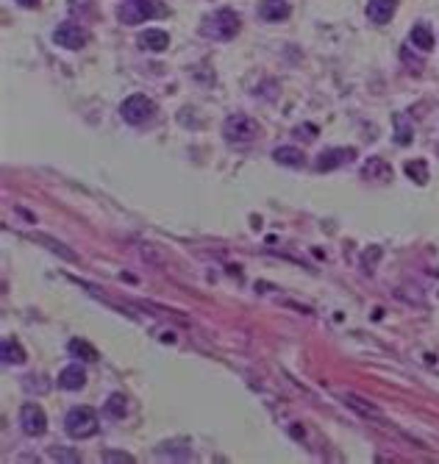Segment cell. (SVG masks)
<instances>
[{
	"mask_svg": "<svg viewBox=\"0 0 439 464\" xmlns=\"http://www.w3.org/2000/svg\"><path fill=\"white\" fill-rule=\"evenodd\" d=\"M23 9H34V6H39V0H17Z\"/></svg>",
	"mask_w": 439,
	"mask_h": 464,
	"instance_id": "obj_24",
	"label": "cell"
},
{
	"mask_svg": "<svg viewBox=\"0 0 439 464\" xmlns=\"http://www.w3.org/2000/svg\"><path fill=\"white\" fill-rule=\"evenodd\" d=\"M50 456L59 459V462H78V453H67V451H59V448H53Z\"/></svg>",
	"mask_w": 439,
	"mask_h": 464,
	"instance_id": "obj_22",
	"label": "cell"
},
{
	"mask_svg": "<svg viewBox=\"0 0 439 464\" xmlns=\"http://www.w3.org/2000/svg\"><path fill=\"white\" fill-rule=\"evenodd\" d=\"M136 45H139L142 50H153V53H162V50H167V48H170V33L162 31V28H148V31L139 33Z\"/></svg>",
	"mask_w": 439,
	"mask_h": 464,
	"instance_id": "obj_9",
	"label": "cell"
},
{
	"mask_svg": "<svg viewBox=\"0 0 439 464\" xmlns=\"http://www.w3.org/2000/svg\"><path fill=\"white\" fill-rule=\"evenodd\" d=\"M356 159V148H328L317 156V170L320 172H328V170H337V167L350 165Z\"/></svg>",
	"mask_w": 439,
	"mask_h": 464,
	"instance_id": "obj_8",
	"label": "cell"
},
{
	"mask_svg": "<svg viewBox=\"0 0 439 464\" xmlns=\"http://www.w3.org/2000/svg\"><path fill=\"white\" fill-rule=\"evenodd\" d=\"M153 111H156V106H153V100L148 98V95H131V98L123 100V106H120V117H123L128 126H142V123H148V120L153 117Z\"/></svg>",
	"mask_w": 439,
	"mask_h": 464,
	"instance_id": "obj_5",
	"label": "cell"
},
{
	"mask_svg": "<svg viewBox=\"0 0 439 464\" xmlns=\"http://www.w3.org/2000/svg\"><path fill=\"white\" fill-rule=\"evenodd\" d=\"M395 126H398V142H401V145H409L411 136H414V131L409 128V123H406L404 114H395Z\"/></svg>",
	"mask_w": 439,
	"mask_h": 464,
	"instance_id": "obj_21",
	"label": "cell"
},
{
	"mask_svg": "<svg viewBox=\"0 0 439 464\" xmlns=\"http://www.w3.org/2000/svg\"><path fill=\"white\" fill-rule=\"evenodd\" d=\"M398 9V0H370L367 3V17L372 26H387Z\"/></svg>",
	"mask_w": 439,
	"mask_h": 464,
	"instance_id": "obj_10",
	"label": "cell"
},
{
	"mask_svg": "<svg viewBox=\"0 0 439 464\" xmlns=\"http://www.w3.org/2000/svg\"><path fill=\"white\" fill-rule=\"evenodd\" d=\"M53 42L59 48H67V50H81L87 45V31L81 26H75V23H62L53 31Z\"/></svg>",
	"mask_w": 439,
	"mask_h": 464,
	"instance_id": "obj_7",
	"label": "cell"
},
{
	"mask_svg": "<svg viewBox=\"0 0 439 464\" xmlns=\"http://www.w3.org/2000/svg\"><path fill=\"white\" fill-rule=\"evenodd\" d=\"M28 239L31 242H39V245H48V250L50 253H59L62 259H67V262H78V256L70 250L67 245H62V242H56L53 236H48V233H28Z\"/></svg>",
	"mask_w": 439,
	"mask_h": 464,
	"instance_id": "obj_14",
	"label": "cell"
},
{
	"mask_svg": "<svg viewBox=\"0 0 439 464\" xmlns=\"http://www.w3.org/2000/svg\"><path fill=\"white\" fill-rule=\"evenodd\" d=\"M0 356H3L6 365H23V362H26V350H23V345H20L14 336L3 339V345H0Z\"/></svg>",
	"mask_w": 439,
	"mask_h": 464,
	"instance_id": "obj_15",
	"label": "cell"
},
{
	"mask_svg": "<svg viewBox=\"0 0 439 464\" xmlns=\"http://www.w3.org/2000/svg\"><path fill=\"white\" fill-rule=\"evenodd\" d=\"M406 175L414 181V184H420V187H426L428 184V165H426V159H411V162H406Z\"/></svg>",
	"mask_w": 439,
	"mask_h": 464,
	"instance_id": "obj_17",
	"label": "cell"
},
{
	"mask_svg": "<svg viewBox=\"0 0 439 464\" xmlns=\"http://www.w3.org/2000/svg\"><path fill=\"white\" fill-rule=\"evenodd\" d=\"M223 136L228 142H237V145H245V142H253L259 136V123L248 114H231L223 126Z\"/></svg>",
	"mask_w": 439,
	"mask_h": 464,
	"instance_id": "obj_4",
	"label": "cell"
},
{
	"mask_svg": "<svg viewBox=\"0 0 439 464\" xmlns=\"http://www.w3.org/2000/svg\"><path fill=\"white\" fill-rule=\"evenodd\" d=\"M67 350L75 356V359H84V362H98V350L89 345V342H84V339H72L67 345Z\"/></svg>",
	"mask_w": 439,
	"mask_h": 464,
	"instance_id": "obj_19",
	"label": "cell"
},
{
	"mask_svg": "<svg viewBox=\"0 0 439 464\" xmlns=\"http://www.w3.org/2000/svg\"><path fill=\"white\" fill-rule=\"evenodd\" d=\"M120 23L136 26L142 20H156V17H167V6L162 0H126L117 11Z\"/></svg>",
	"mask_w": 439,
	"mask_h": 464,
	"instance_id": "obj_2",
	"label": "cell"
},
{
	"mask_svg": "<svg viewBox=\"0 0 439 464\" xmlns=\"http://www.w3.org/2000/svg\"><path fill=\"white\" fill-rule=\"evenodd\" d=\"M259 17L267 23H278L289 17V3L287 0H262L259 3Z\"/></svg>",
	"mask_w": 439,
	"mask_h": 464,
	"instance_id": "obj_13",
	"label": "cell"
},
{
	"mask_svg": "<svg viewBox=\"0 0 439 464\" xmlns=\"http://www.w3.org/2000/svg\"><path fill=\"white\" fill-rule=\"evenodd\" d=\"M239 17L237 11H231V9H217V11H211V14H206L201 23V33L206 39H214V42H228V39H234L239 33Z\"/></svg>",
	"mask_w": 439,
	"mask_h": 464,
	"instance_id": "obj_1",
	"label": "cell"
},
{
	"mask_svg": "<svg viewBox=\"0 0 439 464\" xmlns=\"http://www.w3.org/2000/svg\"><path fill=\"white\" fill-rule=\"evenodd\" d=\"M20 426H23V431L28 433V436H42V433L48 431V414L42 411V406L26 403L20 409Z\"/></svg>",
	"mask_w": 439,
	"mask_h": 464,
	"instance_id": "obj_6",
	"label": "cell"
},
{
	"mask_svg": "<svg viewBox=\"0 0 439 464\" xmlns=\"http://www.w3.org/2000/svg\"><path fill=\"white\" fill-rule=\"evenodd\" d=\"M84 384H87V372H84V367L81 365H70L59 372V387L67 390V392L84 390Z\"/></svg>",
	"mask_w": 439,
	"mask_h": 464,
	"instance_id": "obj_12",
	"label": "cell"
},
{
	"mask_svg": "<svg viewBox=\"0 0 439 464\" xmlns=\"http://www.w3.org/2000/svg\"><path fill=\"white\" fill-rule=\"evenodd\" d=\"M409 39H411V45H414V48H420V50H431V48H434V33H431L428 26H423V23L411 28Z\"/></svg>",
	"mask_w": 439,
	"mask_h": 464,
	"instance_id": "obj_18",
	"label": "cell"
},
{
	"mask_svg": "<svg viewBox=\"0 0 439 464\" xmlns=\"http://www.w3.org/2000/svg\"><path fill=\"white\" fill-rule=\"evenodd\" d=\"M392 167L387 165V159H381V156H372L367 165L362 167V178H367V181H375V184H387V181H392Z\"/></svg>",
	"mask_w": 439,
	"mask_h": 464,
	"instance_id": "obj_11",
	"label": "cell"
},
{
	"mask_svg": "<svg viewBox=\"0 0 439 464\" xmlns=\"http://www.w3.org/2000/svg\"><path fill=\"white\" fill-rule=\"evenodd\" d=\"M106 414L114 417V420H123L128 414V400H126V395H120V392L109 395V400H106Z\"/></svg>",
	"mask_w": 439,
	"mask_h": 464,
	"instance_id": "obj_20",
	"label": "cell"
},
{
	"mask_svg": "<svg viewBox=\"0 0 439 464\" xmlns=\"http://www.w3.org/2000/svg\"><path fill=\"white\" fill-rule=\"evenodd\" d=\"M272 159H275L278 165L295 167V170L306 165V156L298 150V148H275V150H272Z\"/></svg>",
	"mask_w": 439,
	"mask_h": 464,
	"instance_id": "obj_16",
	"label": "cell"
},
{
	"mask_svg": "<svg viewBox=\"0 0 439 464\" xmlns=\"http://www.w3.org/2000/svg\"><path fill=\"white\" fill-rule=\"evenodd\" d=\"M103 459L106 462H134L128 453H103Z\"/></svg>",
	"mask_w": 439,
	"mask_h": 464,
	"instance_id": "obj_23",
	"label": "cell"
},
{
	"mask_svg": "<svg viewBox=\"0 0 439 464\" xmlns=\"http://www.w3.org/2000/svg\"><path fill=\"white\" fill-rule=\"evenodd\" d=\"M98 426H101L98 423V414L89 406H75V409H70L67 417H65V431L72 439H89V436H95Z\"/></svg>",
	"mask_w": 439,
	"mask_h": 464,
	"instance_id": "obj_3",
	"label": "cell"
}]
</instances>
